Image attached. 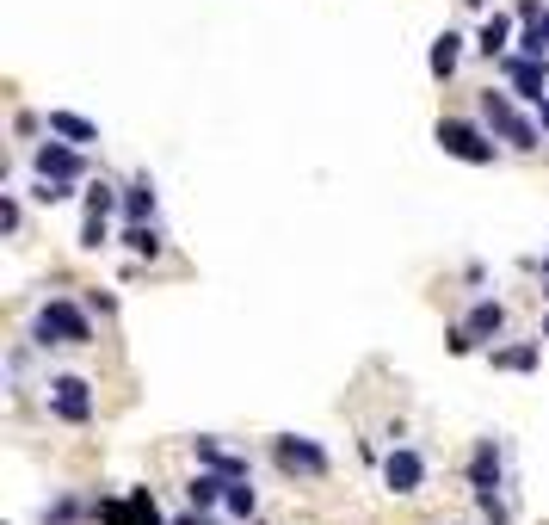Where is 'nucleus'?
Returning a JSON list of instances; mask_svg holds the SVG:
<instances>
[{
	"label": "nucleus",
	"instance_id": "7ed1b4c3",
	"mask_svg": "<svg viewBox=\"0 0 549 525\" xmlns=\"http://www.w3.org/2000/svg\"><path fill=\"white\" fill-rule=\"evenodd\" d=\"M482 124L500 136V143H512V149H537V124L519 112V105H512V93H482Z\"/></svg>",
	"mask_w": 549,
	"mask_h": 525
},
{
	"label": "nucleus",
	"instance_id": "9b49d317",
	"mask_svg": "<svg viewBox=\"0 0 549 525\" xmlns=\"http://www.w3.org/2000/svg\"><path fill=\"white\" fill-rule=\"evenodd\" d=\"M44 130H50V136H62V143H75V149L99 143V124H87L81 112H62V105H56V112L44 118Z\"/></svg>",
	"mask_w": 549,
	"mask_h": 525
},
{
	"label": "nucleus",
	"instance_id": "dca6fc26",
	"mask_svg": "<svg viewBox=\"0 0 549 525\" xmlns=\"http://www.w3.org/2000/svg\"><path fill=\"white\" fill-rule=\"evenodd\" d=\"M506 44H512V19H506V13H494V19L482 25V38H475V50L500 62V56H506Z\"/></svg>",
	"mask_w": 549,
	"mask_h": 525
},
{
	"label": "nucleus",
	"instance_id": "f3484780",
	"mask_svg": "<svg viewBox=\"0 0 549 525\" xmlns=\"http://www.w3.org/2000/svg\"><path fill=\"white\" fill-rule=\"evenodd\" d=\"M124 248H130L136 260H155V254H161V229H155V223H130V229H124Z\"/></svg>",
	"mask_w": 549,
	"mask_h": 525
},
{
	"label": "nucleus",
	"instance_id": "2eb2a0df",
	"mask_svg": "<svg viewBox=\"0 0 549 525\" xmlns=\"http://www.w3.org/2000/svg\"><path fill=\"white\" fill-rule=\"evenodd\" d=\"M463 328H469L475 340H500V328H506V309L482 297V303H475V309H469V322H463Z\"/></svg>",
	"mask_w": 549,
	"mask_h": 525
},
{
	"label": "nucleus",
	"instance_id": "39448f33",
	"mask_svg": "<svg viewBox=\"0 0 549 525\" xmlns=\"http://www.w3.org/2000/svg\"><path fill=\"white\" fill-rule=\"evenodd\" d=\"M50 414L68 427H87L93 420V383L87 377H50Z\"/></svg>",
	"mask_w": 549,
	"mask_h": 525
},
{
	"label": "nucleus",
	"instance_id": "4be33fe9",
	"mask_svg": "<svg viewBox=\"0 0 549 525\" xmlns=\"http://www.w3.org/2000/svg\"><path fill=\"white\" fill-rule=\"evenodd\" d=\"M475 507H482V519L506 525V501H500V488H475Z\"/></svg>",
	"mask_w": 549,
	"mask_h": 525
},
{
	"label": "nucleus",
	"instance_id": "9d476101",
	"mask_svg": "<svg viewBox=\"0 0 549 525\" xmlns=\"http://www.w3.org/2000/svg\"><path fill=\"white\" fill-rule=\"evenodd\" d=\"M229 482H235V476H223V470H198V476L186 482V501L204 507V513H216V507H223V495H229Z\"/></svg>",
	"mask_w": 549,
	"mask_h": 525
},
{
	"label": "nucleus",
	"instance_id": "aec40b11",
	"mask_svg": "<svg viewBox=\"0 0 549 525\" xmlns=\"http://www.w3.org/2000/svg\"><path fill=\"white\" fill-rule=\"evenodd\" d=\"M537 359H543L537 346H500V353H494L500 371H537Z\"/></svg>",
	"mask_w": 549,
	"mask_h": 525
},
{
	"label": "nucleus",
	"instance_id": "c85d7f7f",
	"mask_svg": "<svg viewBox=\"0 0 549 525\" xmlns=\"http://www.w3.org/2000/svg\"><path fill=\"white\" fill-rule=\"evenodd\" d=\"M543 340H549V315H543Z\"/></svg>",
	"mask_w": 549,
	"mask_h": 525
},
{
	"label": "nucleus",
	"instance_id": "412c9836",
	"mask_svg": "<svg viewBox=\"0 0 549 525\" xmlns=\"http://www.w3.org/2000/svg\"><path fill=\"white\" fill-rule=\"evenodd\" d=\"M87 210H93V217H112V210H124V198H118V186H87Z\"/></svg>",
	"mask_w": 549,
	"mask_h": 525
},
{
	"label": "nucleus",
	"instance_id": "393cba45",
	"mask_svg": "<svg viewBox=\"0 0 549 525\" xmlns=\"http://www.w3.org/2000/svg\"><path fill=\"white\" fill-rule=\"evenodd\" d=\"M0 229L19 235V198H0Z\"/></svg>",
	"mask_w": 549,
	"mask_h": 525
},
{
	"label": "nucleus",
	"instance_id": "2f4dec72",
	"mask_svg": "<svg viewBox=\"0 0 549 525\" xmlns=\"http://www.w3.org/2000/svg\"><path fill=\"white\" fill-rule=\"evenodd\" d=\"M475 7H482V0H475Z\"/></svg>",
	"mask_w": 549,
	"mask_h": 525
},
{
	"label": "nucleus",
	"instance_id": "bb28decb",
	"mask_svg": "<svg viewBox=\"0 0 549 525\" xmlns=\"http://www.w3.org/2000/svg\"><path fill=\"white\" fill-rule=\"evenodd\" d=\"M537 118H543V130H549V99H537Z\"/></svg>",
	"mask_w": 549,
	"mask_h": 525
},
{
	"label": "nucleus",
	"instance_id": "ddd939ff",
	"mask_svg": "<svg viewBox=\"0 0 549 525\" xmlns=\"http://www.w3.org/2000/svg\"><path fill=\"white\" fill-rule=\"evenodd\" d=\"M469 488H500V451H494V439L475 445V458H469Z\"/></svg>",
	"mask_w": 549,
	"mask_h": 525
},
{
	"label": "nucleus",
	"instance_id": "4468645a",
	"mask_svg": "<svg viewBox=\"0 0 549 525\" xmlns=\"http://www.w3.org/2000/svg\"><path fill=\"white\" fill-rule=\"evenodd\" d=\"M192 451H198V464H204V470H223V476H247V458H235V451H223L216 439H192Z\"/></svg>",
	"mask_w": 549,
	"mask_h": 525
},
{
	"label": "nucleus",
	"instance_id": "b1692460",
	"mask_svg": "<svg viewBox=\"0 0 549 525\" xmlns=\"http://www.w3.org/2000/svg\"><path fill=\"white\" fill-rule=\"evenodd\" d=\"M475 346H482V340H475L469 328H451V353H457V359H469V353H475Z\"/></svg>",
	"mask_w": 549,
	"mask_h": 525
},
{
	"label": "nucleus",
	"instance_id": "f8f14e48",
	"mask_svg": "<svg viewBox=\"0 0 549 525\" xmlns=\"http://www.w3.org/2000/svg\"><path fill=\"white\" fill-rule=\"evenodd\" d=\"M457 56H463V38H457V31H438V38H432V56H426V68H432L438 81H451V75H457Z\"/></svg>",
	"mask_w": 549,
	"mask_h": 525
},
{
	"label": "nucleus",
	"instance_id": "f257e3e1",
	"mask_svg": "<svg viewBox=\"0 0 549 525\" xmlns=\"http://www.w3.org/2000/svg\"><path fill=\"white\" fill-rule=\"evenodd\" d=\"M438 149L451 161H469V167H494V130L488 124H469V118H438Z\"/></svg>",
	"mask_w": 549,
	"mask_h": 525
},
{
	"label": "nucleus",
	"instance_id": "c756f323",
	"mask_svg": "<svg viewBox=\"0 0 549 525\" xmlns=\"http://www.w3.org/2000/svg\"><path fill=\"white\" fill-rule=\"evenodd\" d=\"M543 297H549V278H543Z\"/></svg>",
	"mask_w": 549,
	"mask_h": 525
},
{
	"label": "nucleus",
	"instance_id": "6ab92c4d",
	"mask_svg": "<svg viewBox=\"0 0 549 525\" xmlns=\"http://www.w3.org/2000/svg\"><path fill=\"white\" fill-rule=\"evenodd\" d=\"M253 507H260V501H253V482L235 476V482H229V495H223V513H229V519H253Z\"/></svg>",
	"mask_w": 549,
	"mask_h": 525
},
{
	"label": "nucleus",
	"instance_id": "f03ea898",
	"mask_svg": "<svg viewBox=\"0 0 549 525\" xmlns=\"http://www.w3.org/2000/svg\"><path fill=\"white\" fill-rule=\"evenodd\" d=\"M38 346H93L87 309L68 303V297H50V303L38 309Z\"/></svg>",
	"mask_w": 549,
	"mask_h": 525
},
{
	"label": "nucleus",
	"instance_id": "423d86ee",
	"mask_svg": "<svg viewBox=\"0 0 549 525\" xmlns=\"http://www.w3.org/2000/svg\"><path fill=\"white\" fill-rule=\"evenodd\" d=\"M272 458H278L284 476H327V451H321L315 439H297V433L272 439Z\"/></svg>",
	"mask_w": 549,
	"mask_h": 525
},
{
	"label": "nucleus",
	"instance_id": "a211bd4d",
	"mask_svg": "<svg viewBox=\"0 0 549 525\" xmlns=\"http://www.w3.org/2000/svg\"><path fill=\"white\" fill-rule=\"evenodd\" d=\"M124 217H130V223H149V217H155V186H149V180H136V186L124 192Z\"/></svg>",
	"mask_w": 549,
	"mask_h": 525
},
{
	"label": "nucleus",
	"instance_id": "6e6552de",
	"mask_svg": "<svg viewBox=\"0 0 549 525\" xmlns=\"http://www.w3.org/2000/svg\"><path fill=\"white\" fill-rule=\"evenodd\" d=\"M383 482L395 488V495H420V482H426V458L408 445H395L389 458H383Z\"/></svg>",
	"mask_w": 549,
	"mask_h": 525
},
{
	"label": "nucleus",
	"instance_id": "cd10ccee",
	"mask_svg": "<svg viewBox=\"0 0 549 525\" xmlns=\"http://www.w3.org/2000/svg\"><path fill=\"white\" fill-rule=\"evenodd\" d=\"M537 25H543V38H549V7H543V19H537Z\"/></svg>",
	"mask_w": 549,
	"mask_h": 525
},
{
	"label": "nucleus",
	"instance_id": "1a4fd4ad",
	"mask_svg": "<svg viewBox=\"0 0 549 525\" xmlns=\"http://www.w3.org/2000/svg\"><path fill=\"white\" fill-rule=\"evenodd\" d=\"M38 173H44V180H81L87 161H81L75 143H44V149H38Z\"/></svg>",
	"mask_w": 549,
	"mask_h": 525
},
{
	"label": "nucleus",
	"instance_id": "0eeeda50",
	"mask_svg": "<svg viewBox=\"0 0 549 525\" xmlns=\"http://www.w3.org/2000/svg\"><path fill=\"white\" fill-rule=\"evenodd\" d=\"M99 519H105V525H167L161 507H155V488H130L124 501H105Z\"/></svg>",
	"mask_w": 549,
	"mask_h": 525
},
{
	"label": "nucleus",
	"instance_id": "7c9ffc66",
	"mask_svg": "<svg viewBox=\"0 0 549 525\" xmlns=\"http://www.w3.org/2000/svg\"><path fill=\"white\" fill-rule=\"evenodd\" d=\"M543 278H549V260H543Z\"/></svg>",
	"mask_w": 549,
	"mask_h": 525
},
{
	"label": "nucleus",
	"instance_id": "20e7f679",
	"mask_svg": "<svg viewBox=\"0 0 549 525\" xmlns=\"http://www.w3.org/2000/svg\"><path fill=\"white\" fill-rule=\"evenodd\" d=\"M500 75H506V87L519 93V99H549V56H525V50H506L500 56Z\"/></svg>",
	"mask_w": 549,
	"mask_h": 525
},
{
	"label": "nucleus",
	"instance_id": "5701e85b",
	"mask_svg": "<svg viewBox=\"0 0 549 525\" xmlns=\"http://www.w3.org/2000/svg\"><path fill=\"white\" fill-rule=\"evenodd\" d=\"M81 248H105V217H93V210H87V223H81Z\"/></svg>",
	"mask_w": 549,
	"mask_h": 525
},
{
	"label": "nucleus",
	"instance_id": "a878e982",
	"mask_svg": "<svg viewBox=\"0 0 549 525\" xmlns=\"http://www.w3.org/2000/svg\"><path fill=\"white\" fill-rule=\"evenodd\" d=\"M173 525H210V513H204V507H192V513H179Z\"/></svg>",
	"mask_w": 549,
	"mask_h": 525
}]
</instances>
